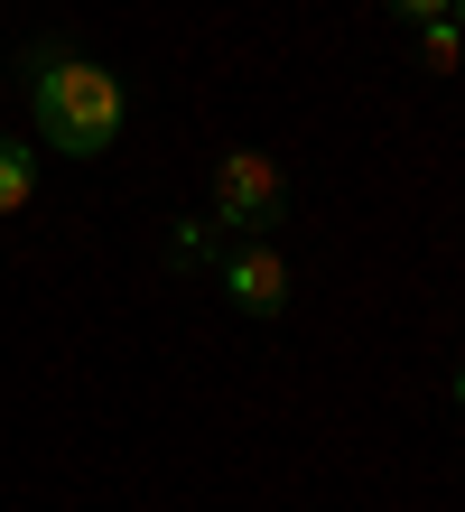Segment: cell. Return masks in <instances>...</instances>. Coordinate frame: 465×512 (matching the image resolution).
Wrapping results in <instances>:
<instances>
[{
  "label": "cell",
  "mask_w": 465,
  "mask_h": 512,
  "mask_svg": "<svg viewBox=\"0 0 465 512\" xmlns=\"http://www.w3.org/2000/svg\"><path fill=\"white\" fill-rule=\"evenodd\" d=\"M28 112H38V140L56 159H103L121 140V122H131V94H121V75L93 66V56H38Z\"/></svg>",
  "instance_id": "cell-1"
},
{
  "label": "cell",
  "mask_w": 465,
  "mask_h": 512,
  "mask_svg": "<svg viewBox=\"0 0 465 512\" xmlns=\"http://www.w3.org/2000/svg\"><path fill=\"white\" fill-rule=\"evenodd\" d=\"M279 215H289V177H279L261 149H224V159H214V224L242 233V243H261Z\"/></svg>",
  "instance_id": "cell-2"
},
{
  "label": "cell",
  "mask_w": 465,
  "mask_h": 512,
  "mask_svg": "<svg viewBox=\"0 0 465 512\" xmlns=\"http://www.w3.org/2000/svg\"><path fill=\"white\" fill-rule=\"evenodd\" d=\"M224 298H233L242 317H279V308H289V261H279L270 243L224 252Z\"/></svg>",
  "instance_id": "cell-3"
},
{
  "label": "cell",
  "mask_w": 465,
  "mask_h": 512,
  "mask_svg": "<svg viewBox=\"0 0 465 512\" xmlns=\"http://www.w3.org/2000/svg\"><path fill=\"white\" fill-rule=\"evenodd\" d=\"M28 196H38V149H28V140H10V131H0V215H19V205Z\"/></svg>",
  "instance_id": "cell-4"
},
{
  "label": "cell",
  "mask_w": 465,
  "mask_h": 512,
  "mask_svg": "<svg viewBox=\"0 0 465 512\" xmlns=\"http://www.w3.org/2000/svg\"><path fill=\"white\" fill-rule=\"evenodd\" d=\"M419 56H428L438 75H447L456 56H465V28H456V19H419Z\"/></svg>",
  "instance_id": "cell-5"
},
{
  "label": "cell",
  "mask_w": 465,
  "mask_h": 512,
  "mask_svg": "<svg viewBox=\"0 0 465 512\" xmlns=\"http://www.w3.org/2000/svg\"><path fill=\"white\" fill-rule=\"evenodd\" d=\"M391 10H400V19L419 28V19H447V0H391Z\"/></svg>",
  "instance_id": "cell-6"
},
{
  "label": "cell",
  "mask_w": 465,
  "mask_h": 512,
  "mask_svg": "<svg viewBox=\"0 0 465 512\" xmlns=\"http://www.w3.org/2000/svg\"><path fill=\"white\" fill-rule=\"evenodd\" d=\"M447 19H456V28H465V0H447Z\"/></svg>",
  "instance_id": "cell-7"
},
{
  "label": "cell",
  "mask_w": 465,
  "mask_h": 512,
  "mask_svg": "<svg viewBox=\"0 0 465 512\" xmlns=\"http://www.w3.org/2000/svg\"><path fill=\"white\" fill-rule=\"evenodd\" d=\"M456 410H465V373H456Z\"/></svg>",
  "instance_id": "cell-8"
}]
</instances>
